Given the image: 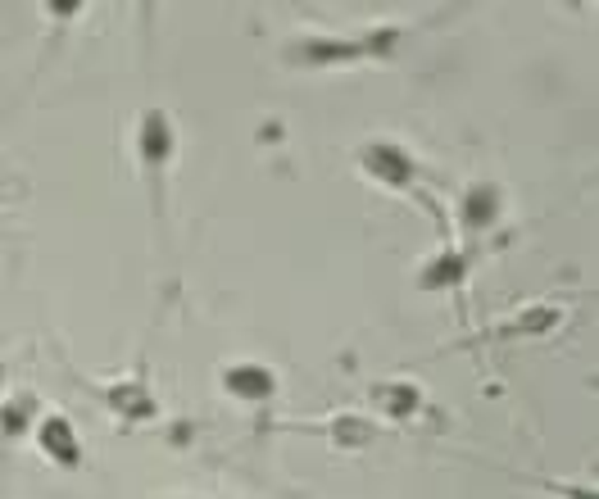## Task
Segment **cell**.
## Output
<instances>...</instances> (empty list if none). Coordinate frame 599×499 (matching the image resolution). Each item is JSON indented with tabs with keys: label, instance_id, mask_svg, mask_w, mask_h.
Instances as JSON below:
<instances>
[{
	"label": "cell",
	"instance_id": "obj_1",
	"mask_svg": "<svg viewBox=\"0 0 599 499\" xmlns=\"http://www.w3.org/2000/svg\"><path fill=\"white\" fill-rule=\"evenodd\" d=\"M41 450L50 454V459L59 463V468H78V459H82V445H78V436H73V427H69V418H59V413H50L46 422H41Z\"/></svg>",
	"mask_w": 599,
	"mask_h": 499
},
{
	"label": "cell",
	"instance_id": "obj_2",
	"mask_svg": "<svg viewBox=\"0 0 599 499\" xmlns=\"http://www.w3.org/2000/svg\"><path fill=\"white\" fill-rule=\"evenodd\" d=\"M364 164H368V173H373V177H386V182H395V186H404V182H409V173H413L409 155H404V150H395V146L364 150Z\"/></svg>",
	"mask_w": 599,
	"mask_h": 499
},
{
	"label": "cell",
	"instance_id": "obj_3",
	"mask_svg": "<svg viewBox=\"0 0 599 499\" xmlns=\"http://www.w3.org/2000/svg\"><path fill=\"white\" fill-rule=\"evenodd\" d=\"M223 382H227V391L241 395V400H264V395H273V372L268 368H232Z\"/></svg>",
	"mask_w": 599,
	"mask_h": 499
},
{
	"label": "cell",
	"instance_id": "obj_4",
	"mask_svg": "<svg viewBox=\"0 0 599 499\" xmlns=\"http://www.w3.org/2000/svg\"><path fill=\"white\" fill-rule=\"evenodd\" d=\"M295 55L305 64H341V59L364 55V46L359 41H305V46H295Z\"/></svg>",
	"mask_w": 599,
	"mask_h": 499
},
{
	"label": "cell",
	"instance_id": "obj_5",
	"mask_svg": "<svg viewBox=\"0 0 599 499\" xmlns=\"http://www.w3.org/2000/svg\"><path fill=\"white\" fill-rule=\"evenodd\" d=\"M168 150H173V132H168V118L164 114H146V132H141V155L146 164H164Z\"/></svg>",
	"mask_w": 599,
	"mask_h": 499
},
{
	"label": "cell",
	"instance_id": "obj_6",
	"mask_svg": "<svg viewBox=\"0 0 599 499\" xmlns=\"http://www.w3.org/2000/svg\"><path fill=\"white\" fill-rule=\"evenodd\" d=\"M373 400H377V409H382L386 418H409V413L418 409V391H413V386H400V382L373 386Z\"/></svg>",
	"mask_w": 599,
	"mask_h": 499
},
{
	"label": "cell",
	"instance_id": "obj_7",
	"mask_svg": "<svg viewBox=\"0 0 599 499\" xmlns=\"http://www.w3.org/2000/svg\"><path fill=\"white\" fill-rule=\"evenodd\" d=\"M109 400H114L118 413H128V418H150V413H155V400H150V395L141 391L137 382L114 386V395H109Z\"/></svg>",
	"mask_w": 599,
	"mask_h": 499
},
{
	"label": "cell",
	"instance_id": "obj_8",
	"mask_svg": "<svg viewBox=\"0 0 599 499\" xmlns=\"http://www.w3.org/2000/svg\"><path fill=\"white\" fill-rule=\"evenodd\" d=\"M559 323V309H527L522 318H513L504 332H545V327Z\"/></svg>",
	"mask_w": 599,
	"mask_h": 499
},
{
	"label": "cell",
	"instance_id": "obj_9",
	"mask_svg": "<svg viewBox=\"0 0 599 499\" xmlns=\"http://www.w3.org/2000/svg\"><path fill=\"white\" fill-rule=\"evenodd\" d=\"M459 273H463V259H459V255H445V259H436V264L427 268V286L459 282Z\"/></svg>",
	"mask_w": 599,
	"mask_h": 499
},
{
	"label": "cell",
	"instance_id": "obj_10",
	"mask_svg": "<svg viewBox=\"0 0 599 499\" xmlns=\"http://www.w3.org/2000/svg\"><path fill=\"white\" fill-rule=\"evenodd\" d=\"M491 214H495V191H472V196H468V223L472 227L491 223Z\"/></svg>",
	"mask_w": 599,
	"mask_h": 499
},
{
	"label": "cell",
	"instance_id": "obj_11",
	"mask_svg": "<svg viewBox=\"0 0 599 499\" xmlns=\"http://www.w3.org/2000/svg\"><path fill=\"white\" fill-rule=\"evenodd\" d=\"M32 409V400H19L14 409H5V431H19L23 427V413Z\"/></svg>",
	"mask_w": 599,
	"mask_h": 499
}]
</instances>
